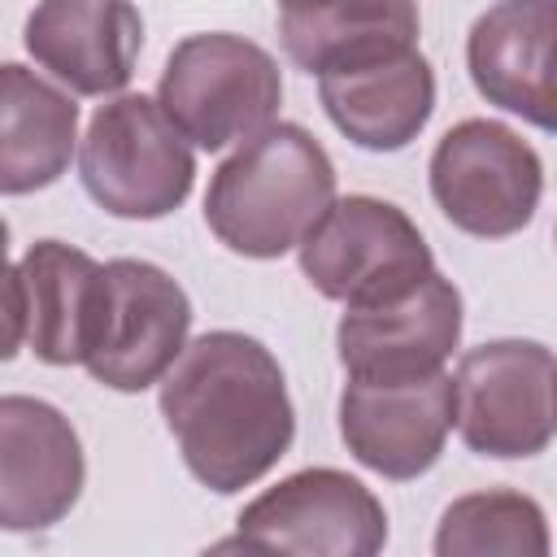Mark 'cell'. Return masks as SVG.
Listing matches in <instances>:
<instances>
[{"label":"cell","mask_w":557,"mask_h":557,"mask_svg":"<svg viewBox=\"0 0 557 557\" xmlns=\"http://www.w3.org/2000/svg\"><path fill=\"white\" fill-rule=\"evenodd\" d=\"M161 418L187 470L231 496L292 448L296 413L274 352L244 331H205L161 374Z\"/></svg>","instance_id":"cell-1"},{"label":"cell","mask_w":557,"mask_h":557,"mask_svg":"<svg viewBox=\"0 0 557 557\" xmlns=\"http://www.w3.org/2000/svg\"><path fill=\"white\" fill-rule=\"evenodd\" d=\"M335 200L326 148L296 122L248 135L209 178L205 222L239 257H283Z\"/></svg>","instance_id":"cell-2"},{"label":"cell","mask_w":557,"mask_h":557,"mask_svg":"<svg viewBox=\"0 0 557 557\" xmlns=\"http://www.w3.org/2000/svg\"><path fill=\"white\" fill-rule=\"evenodd\" d=\"M283 100L278 61L231 30H205L174 44L165 57L157 104L205 152L244 144L274 122Z\"/></svg>","instance_id":"cell-3"},{"label":"cell","mask_w":557,"mask_h":557,"mask_svg":"<svg viewBox=\"0 0 557 557\" xmlns=\"http://www.w3.org/2000/svg\"><path fill=\"white\" fill-rule=\"evenodd\" d=\"M78 174L104 213L148 222L187 200L196 157L152 96L126 91L91 113L78 144Z\"/></svg>","instance_id":"cell-4"},{"label":"cell","mask_w":557,"mask_h":557,"mask_svg":"<svg viewBox=\"0 0 557 557\" xmlns=\"http://www.w3.org/2000/svg\"><path fill=\"white\" fill-rule=\"evenodd\" d=\"M296 248L305 278L348 309L396 300L435 270L413 218L379 196L331 200Z\"/></svg>","instance_id":"cell-5"},{"label":"cell","mask_w":557,"mask_h":557,"mask_svg":"<svg viewBox=\"0 0 557 557\" xmlns=\"http://www.w3.org/2000/svg\"><path fill=\"white\" fill-rule=\"evenodd\" d=\"M187 292L161 265L117 257L100 265V296L83 366L96 383L113 392H144L174 366L187 344Z\"/></svg>","instance_id":"cell-6"},{"label":"cell","mask_w":557,"mask_h":557,"mask_svg":"<svg viewBox=\"0 0 557 557\" xmlns=\"http://www.w3.org/2000/svg\"><path fill=\"white\" fill-rule=\"evenodd\" d=\"M239 535L218 548L300 553V557H370L387 544V513L379 496L331 466L296 470L235 518Z\"/></svg>","instance_id":"cell-7"},{"label":"cell","mask_w":557,"mask_h":557,"mask_svg":"<svg viewBox=\"0 0 557 557\" xmlns=\"http://www.w3.org/2000/svg\"><path fill=\"white\" fill-rule=\"evenodd\" d=\"M431 196L444 218L479 239L522 231L544 196L540 152L505 122L466 117L431 152Z\"/></svg>","instance_id":"cell-8"},{"label":"cell","mask_w":557,"mask_h":557,"mask_svg":"<svg viewBox=\"0 0 557 557\" xmlns=\"http://www.w3.org/2000/svg\"><path fill=\"white\" fill-rule=\"evenodd\" d=\"M557 361L535 339H492L461 357L453 422L479 457H535L553 444Z\"/></svg>","instance_id":"cell-9"},{"label":"cell","mask_w":557,"mask_h":557,"mask_svg":"<svg viewBox=\"0 0 557 557\" xmlns=\"http://www.w3.org/2000/svg\"><path fill=\"white\" fill-rule=\"evenodd\" d=\"M461 339V292L444 274H426L413 292L357 305L339 318V366L357 383H405L444 370Z\"/></svg>","instance_id":"cell-10"},{"label":"cell","mask_w":557,"mask_h":557,"mask_svg":"<svg viewBox=\"0 0 557 557\" xmlns=\"http://www.w3.org/2000/svg\"><path fill=\"white\" fill-rule=\"evenodd\" d=\"M83 444L70 418L35 396H0V531H48L83 492Z\"/></svg>","instance_id":"cell-11"},{"label":"cell","mask_w":557,"mask_h":557,"mask_svg":"<svg viewBox=\"0 0 557 557\" xmlns=\"http://www.w3.org/2000/svg\"><path fill=\"white\" fill-rule=\"evenodd\" d=\"M453 431V374L435 370L405 383H357L339 396V435L348 453L383 479L426 474Z\"/></svg>","instance_id":"cell-12"},{"label":"cell","mask_w":557,"mask_h":557,"mask_svg":"<svg viewBox=\"0 0 557 557\" xmlns=\"http://www.w3.org/2000/svg\"><path fill=\"white\" fill-rule=\"evenodd\" d=\"M318 96L326 117L370 152H396L431 122L435 74L431 61L409 48H387L348 65L318 74Z\"/></svg>","instance_id":"cell-13"},{"label":"cell","mask_w":557,"mask_h":557,"mask_svg":"<svg viewBox=\"0 0 557 557\" xmlns=\"http://www.w3.org/2000/svg\"><path fill=\"white\" fill-rule=\"evenodd\" d=\"M139 48L144 17L131 0H39L26 17V52L78 96L122 91Z\"/></svg>","instance_id":"cell-14"},{"label":"cell","mask_w":557,"mask_h":557,"mask_svg":"<svg viewBox=\"0 0 557 557\" xmlns=\"http://www.w3.org/2000/svg\"><path fill=\"white\" fill-rule=\"evenodd\" d=\"M553 35H557V4L553 0H496L487 13L474 17L466 39V65L487 96L505 113L548 131L557 91H553Z\"/></svg>","instance_id":"cell-15"},{"label":"cell","mask_w":557,"mask_h":557,"mask_svg":"<svg viewBox=\"0 0 557 557\" xmlns=\"http://www.w3.org/2000/svg\"><path fill=\"white\" fill-rule=\"evenodd\" d=\"M78 139V104L35 70L0 65V196L52 187Z\"/></svg>","instance_id":"cell-16"},{"label":"cell","mask_w":557,"mask_h":557,"mask_svg":"<svg viewBox=\"0 0 557 557\" xmlns=\"http://www.w3.org/2000/svg\"><path fill=\"white\" fill-rule=\"evenodd\" d=\"M418 0H283L278 13V39L309 74L409 48L418 44Z\"/></svg>","instance_id":"cell-17"},{"label":"cell","mask_w":557,"mask_h":557,"mask_svg":"<svg viewBox=\"0 0 557 557\" xmlns=\"http://www.w3.org/2000/svg\"><path fill=\"white\" fill-rule=\"evenodd\" d=\"M26 300V344L48 366H83L91 313L100 296V265L61 239H39L26 248L22 265Z\"/></svg>","instance_id":"cell-18"},{"label":"cell","mask_w":557,"mask_h":557,"mask_svg":"<svg viewBox=\"0 0 557 557\" xmlns=\"http://www.w3.org/2000/svg\"><path fill=\"white\" fill-rule=\"evenodd\" d=\"M440 557H483V553H509V557H544L548 553V522L544 509L509 487L470 492L453 500L435 531Z\"/></svg>","instance_id":"cell-19"},{"label":"cell","mask_w":557,"mask_h":557,"mask_svg":"<svg viewBox=\"0 0 557 557\" xmlns=\"http://www.w3.org/2000/svg\"><path fill=\"white\" fill-rule=\"evenodd\" d=\"M26 339V300L22 274L9 265V226L0 218V361H13Z\"/></svg>","instance_id":"cell-20"},{"label":"cell","mask_w":557,"mask_h":557,"mask_svg":"<svg viewBox=\"0 0 557 557\" xmlns=\"http://www.w3.org/2000/svg\"><path fill=\"white\" fill-rule=\"evenodd\" d=\"M278 4H283V0H278Z\"/></svg>","instance_id":"cell-21"}]
</instances>
